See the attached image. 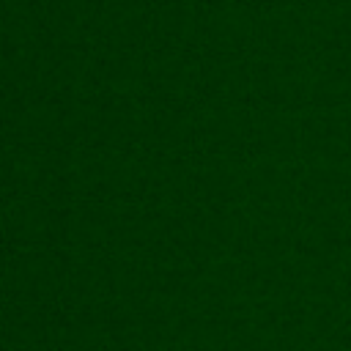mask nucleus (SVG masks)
Masks as SVG:
<instances>
[]
</instances>
